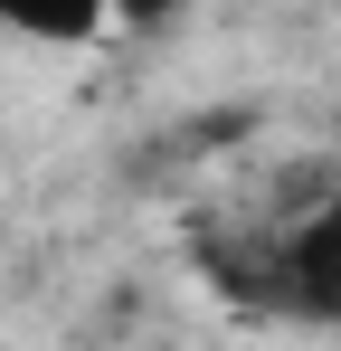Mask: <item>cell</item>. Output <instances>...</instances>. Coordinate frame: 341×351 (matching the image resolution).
I'll use <instances>...</instances> for the list:
<instances>
[{
    "instance_id": "6da1fadb",
    "label": "cell",
    "mask_w": 341,
    "mask_h": 351,
    "mask_svg": "<svg viewBox=\"0 0 341 351\" xmlns=\"http://www.w3.org/2000/svg\"><path fill=\"white\" fill-rule=\"evenodd\" d=\"M275 294L294 313H313V323H341V199L313 209V219L275 247Z\"/></svg>"
},
{
    "instance_id": "7a4b0ae2",
    "label": "cell",
    "mask_w": 341,
    "mask_h": 351,
    "mask_svg": "<svg viewBox=\"0 0 341 351\" xmlns=\"http://www.w3.org/2000/svg\"><path fill=\"white\" fill-rule=\"evenodd\" d=\"M123 0H0V29H19V38H48V48H76V38H95Z\"/></svg>"
}]
</instances>
